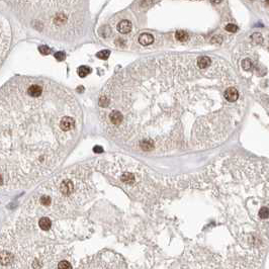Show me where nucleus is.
Listing matches in <instances>:
<instances>
[{"label":"nucleus","mask_w":269,"mask_h":269,"mask_svg":"<svg viewBox=\"0 0 269 269\" xmlns=\"http://www.w3.org/2000/svg\"><path fill=\"white\" fill-rule=\"evenodd\" d=\"M39 51L42 55H49V54L51 53V49L47 46H41L39 48Z\"/></svg>","instance_id":"412c9836"},{"label":"nucleus","mask_w":269,"mask_h":269,"mask_svg":"<svg viewBox=\"0 0 269 269\" xmlns=\"http://www.w3.org/2000/svg\"><path fill=\"white\" fill-rule=\"evenodd\" d=\"M91 72V69L87 66H81V67L78 68V75L80 76L81 78H84Z\"/></svg>","instance_id":"ddd939ff"},{"label":"nucleus","mask_w":269,"mask_h":269,"mask_svg":"<svg viewBox=\"0 0 269 269\" xmlns=\"http://www.w3.org/2000/svg\"><path fill=\"white\" fill-rule=\"evenodd\" d=\"M74 109L73 95L48 80L21 78L0 90V188L33 183L60 164L78 132L61 120Z\"/></svg>","instance_id":"f257e3e1"},{"label":"nucleus","mask_w":269,"mask_h":269,"mask_svg":"<svg viewBox=\"0 0 269 269\" xmlns=\"http://www.w3.org/2000/svg\"><path fill=\"white\" fill-rule=\"evenodd\" d=\"M139 43L142 46H149L154 43V36L151 34L144 33L139 36Z\"/></svg>","instance_id":"423d86ee"},{"label":"nucleus","mask_w":269,"mask_h":269,"mask_svg":"<svg viewBox=\"0 0 269 269\" xmlns=\"http://www.w3.org/2000/svg\"><path fill=\"white\" fill-rule=\"evenodd\" d=\"M122 182H125V183H128V184L133 183V182L135 181V176H134V174L130 173V172H127V173L122 174Z\"/></svg>","instance_id":"f8f14e48"},{"label":"nucleus","mask_w":269,"mask_h":269,"mask_svg":"<svg viewBox=\"0 0 269 269\" xmlns=\"http://www.w3.org/2000/svg\"><path fill=\"white\" fill-rule=\"evenodd\" d=\"M117 31H120V34H129L132 31V23L130 21L123 19L117 24Z\"/></svg>","instance_id":"39448f33"},{"label":"nucleus","mask_w":269,"mask_h":269,"mask_svg":"<svg viewBox=\"0 0 269 269\" xmlns=\"http://www.w3.org/2000/svg\"><path fill=\"white\" fill-rule=\"evenodd\" d=\"M259 217L262 219H266L269 218V208H261V209L259 211Z\"/></svg>","instance_id":"2eb2a0df"},{"label":"nucleus","mask_w":269,"mask_h":269,"mask_svg":"<svg viewBox=\"0 0 269 269\" xmlns=\"http://www.w3.org/2000/svg\"><path fill=\"white\" fill-rule=\"evenodd\" d=\"M140 147L143 151L149 152V151H152L155 146H154V142H153L151 139H144L140 142Z\"/></svg>","instance_id":"0eeeda50"},{"label":"nucleus","mask_w":269,"mask_h":269,"mask_svg":"<svg viewBox=\"0 0 269 269\" xmlns=\"http://www.w3.org/2000/svg\"><path fill=\"white\" fill-rule=\"evenodd\" d=\"M13 260V255L10 252H6V251H2L0 252V263L6 265V264L10 263Z\"/></svg>","instance_id":"6e6552de"},{"label":"nucleus","mask_w":269,"mask_h":269,"mask_svg":"<svg viewBox=\"0 0 269 269\" xmlns=\"http://www.w3.org/2000/svg\"><path fill=\"white\" fill-rule=\"evenodd\" d=\"M39 226L43 231H48L52 226V222L49 218H42L39 221Z\"/></svg>","instance_id":"9d476101"},{"label":"nucleus","mask_w":269,"mask_h":269,"mask_svg":"<svg viewBox=\"0 0 269 269\" xmlns=\"http://www.w3.org/2000/svg\"><path fill=\"white\" fill-rule=\"evenodd\" d=\"M175 39L179 42H186L187 39H189L188 34H187L186 31H177L175 33Z\"/></svg>","instance_id":"9b49d317"},{"label":"nucleus","mask_w":269,"mask_h":269,"mask_svg":"<svg viewBox=\"0 0 269 269\" xmlns=\"http://www.w3.org/2000/svg\"><path fill=\"white\" fill-rule=\"evenodd\" d=\"M251 39H252L253 41L255 42V43H257V44H262L263 43V38L259 33L253 34L252 36H251Z\"/></svg>","instance_id":"a211bd4d"},{"label":"nucleus","mask_w":269,"mask_h":269,"mask_svg":"<svg viewBox=\"0 0 269 269\" xmlns=\"http://www.w3.org/2000/svg\"><path fill=\"white\" fill-rule=\"evenodd\" d=\"M74 188V184L73 181L69 178H65L62 181V183L60 185V191L65 195H69V194L72 193Z\"/></svg>","instance_id":"7ed1b4c3"},{"label":"nucleus","mask_w":269,"mask_h":269,"mask_svg":"<svg viewBox=\"0 0 269 269\" xmlns=\"http://www.w3.org/2000/svg\"><path fill=\"white\" fill-rule=\"evenodd\" d=\"M9 46V31H7V26L0 18V61L3 58L8 50Z\"/></svg>","instance_id":"f03ea898"},{"label":"nucleus","mask_w":269,"mask_h":269,"mask_svg":"<svg viewBox=\"0 0 269 269\" xmlns=\"http://www.w3.org/2000/svg\"><path fill=\"white\" fill-rule=\"evenodd\" d=\"M196 63H197L198 68L204 69V68L208 67V66L211 65V58H208V57H206V56H201V57H199V58L197 59Z\"/></svg>","instance_id":"1a4fd4ad"},{"label":"nucleus","mask_w":269,"mask_h":269,"mask_svg":"<svg viewBox=\"0 0 269 269\" xmlns=\"http://www.w3.org/2000/svg\"><path fill=\"white\" fill-rule=\"evenodd\" d=\"M55 58H56V60H58L59 62L63 61L64 59H65V53H64V52H57L55 54Z\"/></svg>","instance_id":"4be33fe9"},{"label":"nucleus","mask_w":269,"mask_h":269,"mask_svg":"<svg viewBox=\"0 0 269 269\" xmlns=\"http://www.w3.org/2000/svg\"><path fill=\"white\" fill-rule=\"evenodd\" d=\"M58 268L59 269H72V265H71L68 261L64 260V261H61V262L59 263Z\"/></svg>","instance_id":"aec40b11"},{"label":"nucleus","mask_w":269,"mask_h":269,"mask_svg":"<svg viewBox=\"0 0 269 269\" xmlns=\"http://www.w3.org/2000/svg\"><path fill=\"white\" fill-rule=\"evenodd\" d=\"M93 152L100 154V153L103 152V149H102V147H100V146H95L94 148H93Z\"/></svg>","instance_id":"5701e85b"},{"label":"nucleus","mask_w":269,"mask_h":269,"mask_svg":"<svg viewBox=\"0 0 269 269\" xmlns=\"http://www.w3.org/2000/svg\"><path fill=\"white\" fill-rule=\"evenodd\" d=\"M241 65H242V68H243L245 71H250L251 69H252L253 64H252V61H251L250 59L246 58V59H244V60H242Z\"/></svg>","instance_id":"4468645a"},{"label":"nucleus","mask_w":269,"mask_h":269,"mask_svg":"<svg viewBox=\"0 0 269 269\" xmlns=\"http://www.w3.org/2000/svg\"><path fill=\"white\" fill-rule=\"evenodd\" d=\"M225 29H226L227 31H229V33H232V34H234V33H237L238 31V29H239V28L238 26H236V24H233V23H229V24H227L226 26H225Z\"/></svg>","instance_id":"f3484780"},{"label":"nucleus","mask_w":269,"mask_h":269,"mask_svg":"<svg viewBox=\"0 0 269 269\" xmlns=\"http://www.w3.org/2000/svg\"><path fill=\"white\" fill-rule=\"evenodd\" d=\"M225 98L230 102H235L239 98V92L236 88H228L225 91Z\"/></svg>","instance_id":"20e7f679"},{"label":"nucleus","mask_w":269,"mask_h":269,"mask_svg":"<svg viewBox=\"0 0 269 269\" xmlns=\"http://www.w3.org/2000/svg\"><path fill=\"white\" fill-rule=\"evenodd\" d=\"M265 3H266V4H268V5H269V1H265Z\"/></svg>","instance_id":"b1692460"},{"label":"nucleus","mask_w":269,"mask_h":269,"mask_svg":"<svg viewBox=\"0 0 269 269\" xmlns=\"http://www.w3.org/2000/svg\"><path fill=\"white\" fill-rule=\"evenodd\" d=\"M39 201L43 206H49L51 203V197L49 195H42L41 198H39Z\"/></svg>","instance_id":"6ab92c4d"},{"label":"nucleus","mask_w":269,"mask_h":269,"mask_svg":"<svg viewBox=\"0 0 269 269\" xmlns=\"http://www.w3.org/2000/svg\"><path fill=\"white\" fill-rule=\"evenodd\" d=\"M109 55H110V52H109V51H107V50L100 51V52H98V53L96 54L97 58L101 59V60H106L108 57H109Z\"/></svg>","instance_id":"dca6fc26"}]
</instances>
